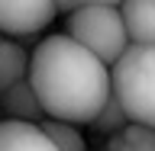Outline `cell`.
I'll list each match as a JSON object with an SVG mask.
<instances>
[{"instance_id":"cell-1","label":"cell","mask_w":155,"mask_h":151,"mask_svg":"<svg viewBox=\"0 0 155 151\" xmlns=\"http://www.w3.org/2000/svg\"><path fill=\"white\" fill-rule=\"evenodd\" d=\"M45 119L87 125L110 96L107 68L65 32L36 42L26 74Z\"/></svg>"},{"instance_id":"cell-2","label":"cell","mask_w":155,"mask_h":151,"mask_svg":"<svg viewBox=\"0 0 155 151\" xmlns=\"http://www.w3.org/2000/svg\"><path fill=\"white\" fill-rule=\"evenodd\" d=\"M110 96L136 125H155V48L129 45L107 68Z\"/></svg>"},{"instance_id":"cell-3","label":"cell","mask_w":155,"mask_h":151,"mask_svg":"<svg viewBox=\"0 0 155 151\" xmlns=\"http://www.w3.org/2000/svg\"><path fill=\"white\" fill-rule=\"evenodd\" d=\"M65 36L91 52L104 68H110L129 48L120 19V3H81L65 19Z\"/></svg>"},{"instance_id":"cell-4","label":"cell","mask_w":155,"mask_h":151,"mask_svg":"<svg viewBox=\"0 0 155 151\" xmlns=\"http://www.w3.org/2000/svg\"><path fill=\"white\" fill-rule=\"evenodd\" d=\"M52 19H55V10L45 0H23V3L0 0V36H10L13 42L39 36Z\"/></svg>"},{"instance_id":"cell-5","label":"cell","mask_w":155,"mask_h":151,"mask_svg":"<svg viewBox=\"0 0 155 151\" xmlns=\"http://www.w3.org/2000/svg\"><path fill=\"white\" fill-rule=\"evenodd\" d=\"M0 116H3V122H26V125L45 122V113H42L29 80H19V84H13L10 90L0 93Z\"/></svg>"},{"instance_id":"cell-6","label":"cell","mask_w":155,"mask_h":151,"mask_svg":"<svg viewBox=\"0 0 155 151\" xmlns=\"http://www.w3.org/2000/svg\"><path fill=\"white\" fill-rule=\"evenodd\" d=\"M120 19H123V32L129 45H155V3L149 0L120 3Z\"/></svg>"},{"instance_id":"cell-7","label":"cell","mask_w":155,"mask_h":151,"mask_svg":"<svg viewBox=\"0 0 155 151\" xmlns=\"http://www.w3.org/2000/svg\"><path fill=\"white\" fill-rule=\"evenodd\" d=\"M0 151H58L39 125L0 122Z\"/></svg>"},{"instance_id":"cell-8","label":"cell","mask_w":155,"mask_h":151,"mask_svg":"<svg viewBox=\"0 0 155 151\" xmlns=\"http://www.w3.org/2000/svg\"><path fill=\"white\" fill-rule=\"evenodd\" d=\"M29 74V52L23 42L13 39H0V93L10 90L13 84L26 80Z\"/></svg>"},{"instance_id":"cell-9","label":"cell","mask_w":155,"mask_h":151,"mask_svg":"<svg viewBox=\"0 0 155 151\" xmlns=\"http://www.w3.org/2000/svg\"><path fill=\"white\" fill-rule=\"evenodd\" d=\"M152 148H155V132L136 122H126L107 142V151H152Z\"/></svg>"},{"instance_id":"cell-10","label":"cell","mask_w":155,"mask_h":151,"mask_svg":"<svg viewBox=\"0 0 155 151\" xmlns=\"http://www.w3.org/2000/svg\"><path fill=\"white\" fill-rule=\"evenodd\" d=\"M39 129H42V135H45V138L55 145L58 151H87V142H84V135H81V129H78V125H71V122L45 119Z\"/></svg>"},{"instance_id":"cell-11","label":"cell","mask_w":155,"mask_h":151,"mask_svg":"<svg viewBox=\"0 0 155 151\" xmlns=\"http://www.w3.org/2000/svg\"><path fill=\"white\" fill-rule=\"evenodd\" d=\"M126 122H129V119H126V113L120 109V103H116L113 96H107V103L100 106V113H97L87 125H91L94 132H107V135H113V132H120Z\"/></svg>"},{"instance_id":"cell-12","label":"cell","mask_w":155,"mask_h":151,"mask_svg":"<svg viewBox=\"0 0 155 151\" xmlns=\"http://www.w3.org/2000/svg\"><path fill=\"white\" fill-rule=\"evenodd\" d=\"M0 122H3V116H0Z\"/></svg>"},{"instance_id":"cell-13","label":"cell","mask_w":155,"mask_h":151,"mask_svg":"<svg viewBox=\"0 0 155 151\" xmlns=\"http://www.w3.org/2000/svg\"><path fill=\"white\" fill-rule=\"evenodd\" d=\"M152 151H155V148H152Z\"/></svg>"}]
</instances>
